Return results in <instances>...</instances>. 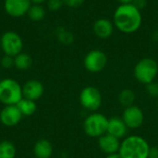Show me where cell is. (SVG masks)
Returning <instances> with one entry per match:
<instances>
[{
  "label": "cell",
  "instance_id": "obj_1",
  "mask_svg": "<svg viewBox=\"0 0 158 158\" xmlns=\"http://www.w3.org/2000/svg\"><path fill=\"white\" fill-rule=\"evenodd\" d=\"M112 21L115 29L124 34L137 32L143 24V14L132 4L118 5L113 12Z\"/></svg>",
  "mask_w": 158,
  "mask_h": 158
},
{
  "label": "cell",
  "instance_id": "obj_2",
  "mask_svg": "<svg viewBox=\"0 0 158 158\" xmlns=\"http://www.w3.org/2000/svg\"><path fill=\"white\" fill-rule=\"evenodd\" d=\"M149 143L140 135H128L120 143L118 154L122 158H148Z\"/></svg>",
  "mask_w": 158,
  "mask_h": 158
},
{
  "label": "cell",
  "instance_id": "obj_3",
  "mask_svg": "<svg viewBox=\"0 0 158 158\" xmlns=\"http://www.w3.org/2000/svg\"><path fill=\"white\" fill-rule=\"evenodd\" d=\"M133 76L139 83L143 85L155 81L158 76V62L153 57L140 59L133 68Z\"/></svg>",
  "mask_w": 158,
  "mask_h": 158
},
{
  "label": "cell",
  "instance_id": "obj_4",
  "mask_svg": "<svg viewBox=\"0 0 158 158\" xmlns=\"http://www.w3.org/2000/svg\"><path fill=\"white\" fill-rule=\"evenodd\" d=\"M108 118L102 113L92 112L83 120L84 133L90 138H99L107 132Z\"/></svg>",
  "mask_w": 158,
  "mask_h": 158
},
{
  "label": "cell",
  "instance_id": "obj_5",
  "mask_svg": "<svg viewBox=\"0 0 158 158\" xmlns=\"http://www.w3.org/2000/svg\"><path fill=\"white\" fill-rule=\"evenodd\" d=\"M22 98V86L16 80L6 78L0 81V102L3 105H17Z\"/></svg>",
  "mask_w": 158,
  "mask_h": 158
},
{
  "label": "cell",
  "instance_id": "obj_6",
  "mask_svg": "<svg viewBox=\"0 0 158 158\" xmlns=\"http://www.w3.org/2000/svg\"><path fill=\"white\" fill-rule=\"evenodd\" d=\"M0 49L4 55L15 56L23 50V40L14 31H6L0 36Z\"/></svg>",
  "mask_w": 158,
  "mask_h": 158
},
{
  "label": "cell",
  "instance_id": "obj_7",
  "mask_svg": "<svg viewBox=\"0 0 158 158\" xmlns=\"http://www.w3.org/2000/svg\"><path fill=\"white\" fill-rule=\"evenodd\" d=\"M79 100L81 106L92 113L96 112L101 107L103 96L98 88L94 86H86L81 91Z\"/></svg>",
  "mask_w": 158,
  "mask_h": 158
},
{
  "label": "cell",
  "instance_id": "obj_8",
  "mask_svg": "<svg viewBox=\"0 0 158 158\" xmlns=\"http://www.w3.org/2000/svg\"><path fill=\"white\" fill-rule=\"evenodd\" d=\"M108 62L106 54L101 49L90 50L83 58V66L90 73H99L103 71Z\"/></svg>",
  "mask_w": 158,
  "mask_h": 158
},
{
  "label": "cell",
  "instance_id": "obj_9",
  "mask_svg": "<svg viewBox=\"0 0 158 158\" xmlns=\"http://www.w3.org/2000/svg\"><path fill=\"white\" fill-rule=\"evenodd\" d=\"M121 118L129 130H137L144 123V113L137 105L125 107Z\"/></svg>",
  "mask_w": 158,
  "mask_h": 158
},
{
  "label": "cell",
  "instance_id": "obj_10",
  "mask_svg": "<svg viewBox=\"0 0 158 158\" xmlns=\"http://www.w3.org/2000/svg\"><path fill=\"white\" fill-rule=\"evenodd\" d=\"M31 0H4L5 12L12 18H21L27 15L31 6Z\"/></svg>",
  "mask_w": 158,
  "mask_h": 158
},
{
  "label": "cell",
  "instance_id": "obj_11",
  "mask_svg": "<svg viewBox=\"0 0 158 158\" xmlns=\"http://www.w3.org/2000/svg\"><path fill=\"white\" fill-rule=\"evenodd\" d=\"M115 30L116 29L112 19L107 18H99L95 19L93 24L94 34L96 38L101 40L109 39L113 35Z\"/></svg>",
  "mask_w": 158,
  "mask_h": 158
},
{
  "label": "cell",
  "instance_id": "obj_12",
  "mask_svg": "<svg viewBox=\"0 0 158 158\" xmlns=\"http://www.w3.org/2000/svg\"><path fill=\"white\" fill-rule=\"evenodd\" d=\"M22 114L16 105L5 106L0 112V121L6 127H13L19 124L22 118Z\"/></svg>",
  "mask_w": 158,
  "mask_h": 158
},
{
  "label": "cell",
  "instance_id": "obj_13",
  "mask_svg": "<svg viewBox=\"0 0 158 158\" xmlns=\"http://www.w3.org/2000/svg\"><path fill=\"white\" fill-rule=\"evenodd\" d=\"M44 92V84L38 80H30L26 81L22 86L23 98L32 100L35 102L43 96Z\"/></svg>",
  "mask_w": 158,
  "mask_h": 158
},
{
  "label": "cell",
  "instance_id": "obj_14",
  "mask_svg": "<svg viewBox=\"0 0 158 158\" xmlns=\"http://www.w3.org/2000/svg\"><path fill=\"white\" fill-rule=\"evenodd\" d=\"M120 140L108 134L107 132L98 138L97 143L99 149L106 155L118 153L120 148Z\"/></svg>",
  "mask_w": 158,
  "mask_h": 158
},
{
  "label": "cell",
  "instance_id": "obj_15",
  "mask_svg": "<svg viewBox=\"0 0 158 158\" xmlns=\"http://www.w3.org/2000/svg\"><path fill=\"white\" fill-rule=\"evenodd\" d=\"M129 129L123 121L122 118L119 117H112L108 118L107 125V133L119 139L123 140L126 136H128Z\"/></svg>",
  "mask_w": 158,
  "mask_h": 158
},
{
  "label": "cell",
  "instance_id": "obj_16",
  "mask_svg": "<svg viewBox=\"0 0 158 158\" xmlns=\"http://www.w3.org/2000/svg\"><path fill=\"white\" fill-rule=\"evenodd\" d=\"M33 154L36 158H50L53 155V146L48 140L41 139L35 143Z\"/></svg>",
  "mask_w": 158,
  "mask_h": 158
},
{
  "label": "cell",
  "instance_id": "obj_17",
  "mask_svg": "<svg viewBox=\"0 0 158 158\" xmlns=\"http://www.w3.org/2000/svg\"><path fill=\"white\" fill-rule=\"evenodd\" d=\"M135 100H136V94L132 89L126 88L123 89L119 92L118 95V101L121 106L128 107L132 105H135Z\"/></svg>",
  "mask_w": 158,
  "mask_h": 158
},
{
  "label": "cell",
  "instance_id": "obj_18",
  "mask_svg": "<svg viewBox=\"0 0 158 158\" xmlns=\"http://www.w3.org/2000/svg\"><path fill=\"white\" fill-rule=\"evenodd\" d=\"M32 64L31 56L24 52H21L14 56V67L19 70H27Z\"/></svg>",
  "mask_w": 158,
  "mask_h": 158
},
{
  "label": "cell",
  "instance_id": "obj_19",
  "mask_svg": "<svg viewBox=\"0 0 158 158\" xmlns=\"http://www.w3.org/2000/svg\"><path fill=\"white\" fill-rule=\"evenodd\" d=\"M45 15H46V10L44 7V6L37 5V4H32L27 13L28 18L34 22L43 20L45 18Z\"/></svg>",
  "mask_w": 158,
  "mask_h": 158
},
{
  "label": "cell",
  "instance_id": "obj_20",
  "mask_svg": "<svg viewBox=\"0 0 158 158\" xmlns=\"http://www.w3.org/2000/svg\"><path fill=\"white\" fill-rule=\"evenodd\" d=\"M16 106L21 112L22 116H26V117L33 115L37 110L36 102L32 101V100L26 99V98H22Z\"/></svg>",
  "mask_w": 158,
  "mask_h": 158
},
{
  "label": "cell",
  "instance_id": "obj_21",
  "mask_svg": "<svg viewBox=\"0 0 158 158\" xmlns=\"http://www.w3.org/2000/svg\"><path fill=\"white\" fill-rule=\"evenodd\" d=\"M57 41L65 45L71 44L74 42V35L71 31H68L64 27H57L55 31Z\"/></svg>",
  "mask_w": 158,
  "mask_h": 158
},
{
  "label": "cell",
  "instance_id": "obj_22",
  "mask_svg": "<svg viewBox=\"0 0 158 158\" xmlns=\"http://www.w3.org/2000/svg\"><path fill=\"white\" fill-rule=\"evenodd\" d=\"M16 147L13 143L9 141L0 142V158H15Z\"/></svg>",
  "mask_w": 158,
  "mask_h": 158
},
{
  "label": "cell",
  "instance_id": "obj_23",
  "mask_svg": "<svg viewBox=\"0 0 158 158\" xmlns=\"http://www.w3.org/2000/svg\"><path fill=\"white\" fill-rule=\"evenodd\" d=\"M147 94L152 98H158V81H153L145 85Z\"/></svg>",
  "mask_w": 158,
  "mask_h": 158
},
{
  "label": "cell",
  "instance_id": "obj_24",
  "mask_svg": "<svg viewBox=\"0 0 158 158\" xmlns=\"http://www.w3.org/2000/svg\"><path fill=\"white\" fill-rule=\"evenodd\" d=\"M46 6L50 11L56 12L60 10L64 6L63 0H47Z\"/></svg>",
  "mask_w": 158,
  "mask_h": 158
},
{
  "label": "cell",
  "instance_id": "obj_25",
  "mask_svg": "<svg viewBox=\"0 0 158 158\" xmlns=\"http://www.w3.org/2000/svg\"><path fill=\"white\" fill-rule=\"evenodd\" d=\"M0 66L6 69H9L11 68H13L14 67V57L7 56V55H4L0 60Z\"/></svg>",
  "mask_w": 158,
  "mask_h": 158
},
{
  "label": "cell",
  "instance_id": "obj_26",
  "mask_svg": "<svg viewBox=\"0 0 158 158\" xmlns=\"http://www.w3.org/2000/svg\"><path fill=\"white\" fill-rule=\"evenodd\" d=\"M85 0H63L64 6L69 8H78L83 5Z\"/></svg>",
  "mask_w": 158,
  "mask_h": 158
},
{
  "label": "cell",
  "instance_id": "obj_27",
  "mask_svg": "<svg viewBox=\"0 0 158 158\" xmlns=\"http://www.w3.org/2000/svg\"><path fill=\"white\" fill-rule=\"evenodd\" d=\"M132 5L136 6L139 10H143L147 6V0H133Z\"/></svg>",
  "mask_w": 158,
  "mask_h": 158
},
{
  "label": "cell",
  "instance_id": "obj_28",
  "mask_svg": "<svg viewBox=\"0 0 158 158\" xmlns=\"http://www.w3.org/2000/svg\"><path fill=\"white\" fill-rule=\"evenodd\" d=\"M148 158H158V147L157 146H151L149 150Z\"/></svg>",
  "mask_w": 158,
  "mask_h": 158
},
{
  "label": "cell",
  "instance_id": "obj_29",
  "mask_svg": "<svg viewBox=\"0 0 158 158\" xmlns=\"http://www.w3.org/2000/svg\"><path fill=\"white\" fill-rule=\"evenodd\" d=\"M151 38L154 42H158V30L154 31L152 33H151Z\"/></svg>",
  "mask_w": 158,
  "mask_h": 158
},
{
  "label": "cell",
  "instance_id": "obj_30",
  "mask_svg": "<svg viewBox=\"0 0 158 158\" xmlns=\"http://www.w3.org/2000/svg\"><path fill=\"white\" fill-rule=\"evenodd\" d=\"M118 3L119 5H129V4H132L133 0H117Z\"/></svg>",
  "mask_w": 158,
  "mask_h": 158
},
{
  "label": "cell",
  "instance_id": "obj_31",
  "mask_svg": "<svg viewBox=\"0 0 158 158\" xmlns=\"http://www.w3.org/2000/svg\"><path fill=\"white\" fill-rule=\"evenodd\" d=\"M105 158H122L120 156V155L118 153L116 154H111V155H106Z\"/></svg>",
  "mask_w": 158,
  "mask_h": 158
},
{
  "label": "cell",
  "instance_id": "obj_32",
  "mask_svg": "<svg viewBox=\"0 0 158 158\" xmlns=\"http://www.w3.org/2000/svg\"><path fill=\"white\" fill-rule=\"evenodd\" d=\"M31 4H37V5H43L44 3H46L47 0H31Z\"/></svg>",
  "mask_w": 158,
  "mask_h": 158
},
{
  "label": "cell",
  "instance_id": "obj_33",
  "mask_svg": "<svg viewBox=\"0 0 158 158\" xmlns=\"http://www.w3.org/2000/svg\"><path fill=\"white\" fill-rule=\"evenodd\" d=\"M157 110H158V104H157Z\"/></svg>",
  "mask_w": 158,
  "mask_h": 158
}]
</instances>
